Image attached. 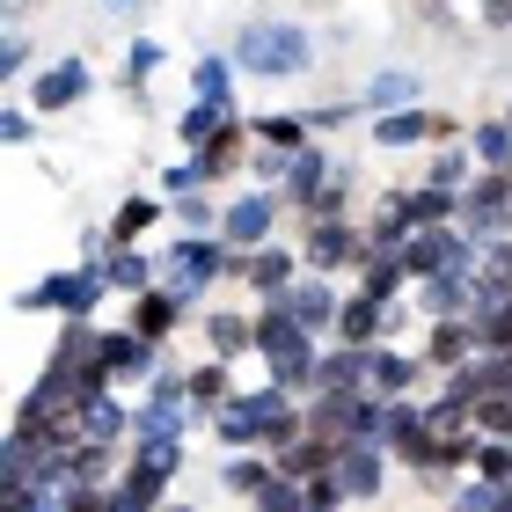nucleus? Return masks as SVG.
<instances>
[{"label": "nucleus", "mask_w": 512, "mask_h": 512, "mask_svg": "<svg viewBox=\"0 0 512 512\" xmlns=\"http://www.w3.org/2000/svg\"><path fill=\"white\" fill-rule=\"evenodd\" d=\"M315 330L308 322H293L278 300H264V315H256V359L271 366L278 388H315Z\"/></svg>", "instance_id": "1"}, {"label": "nucleus", "mask_w": 512, "mask_h": 512, "mask_svg": "<svg viewBox=\"0 0 512 512\" xmlns=\"http://www.w3.org/2000/svg\"><path fill=\"white\" fill-rule=\"evenodd\" d=\"M315 44L308 30H293V22H249L235 37V66L242 74H264V81H286V74H308Z\"/></svg>", "instance_id": "2"}, {"label": "nucleus", "mask_w": 512, "mask_h": 512, "mask_svg": "<svg viewBox=\"0 0 512 512\" xmlns=\"http://www.w3.org/2000/svg\"><path fill=\"white\" fill-rule=\"evenodd\" d=\"M103 293H110V271L103 264H81V271H52V278H37V286H22L15 308L22 315H66V322H81V315H96Z\"/></svg>", "instance_id": "3"}, {"label": "nucleus", "mask_w": 512, "mask_h": 512, "mask_svg": "<svg viewBox=\"0 0 512 512\" xmlns=\"http://www.w3.org/2000/svg\"><path fill=\"white\" fill-rule=\"evenodd\" d=\"M213 278H235V249H227L220 235H183V242H169V256H161V286H169L176 300H198Z\"/></svg>", "instance_id": "4"}, {"label": "nucleus", "mask_w": 512, "mask_h": 512, "mask_svg": "<svg viewBox=\"0 0 512 512\" xmlns=\"http://www.w3.org/2000/svg\"><path fill=\"white\" fill-rule=\"evenodd\" d=\"M505 227H512V176L491 169L483 183L461 191V235L469 242H505Z\"/></svg>", "instance_id": "5"}, {"label": "nucleus", "mask_w": 512, "mask_h": 512, "mask_svg": "<svg viewBox=\"0 0 512 512\" xmlns=\"http://www.w3.org/2000/svg\"><path fill=\"white\" fill-rule=\"evenodd\" d=\"M308 425L322 432V439H366L374 432V395L366 388H315V403H308Z\"/></svg>", "instance_id": "6"}, {"label": "nucleus", "mask_w": 512, "mask_h": 512, "mask_svg": "<svg viewBox=\"0 0 512 512\" xmlns=\"http://www.w3.org/2000/svg\"><path fill=\"white\" fill-rule=\"evenodd\" d=\"M191 381L183 374H154V395L139 403V417H132V432L139 439H183V425H191Z\"/></svg>", "instance_id": "7"}, {"label": "nucleus", "mask_w": 512, "mask_h": 512, "mask_svg": "<svg viewBox=\"0 0 512 512\" xmlns=\"http://www.w3.org/2000/svg\"><path fill=\"white\" fill-rule=\"evenodd\" d=\"M330 476H337V491L366 505V498H381V483H388V447L381 439H344L337 461H330Z\"/></svg>", "instance_id": "8"}, {"label": "nucleus", "mask_w": 512, "mask_h": 512, "mask_svg": "<svg viewBox=\"0 0 512 512\" xmlns=\"http://www.w3.org/2000/svg\"><path fill=\"white\" fill-rule=\"evenodd\" d=\"M271 227H278V198L256 183V191H242L235 205L220 213V242L235 249V256H249V249H264L271 242Z\"/></svg>", "instance_id": "9"}, {"label": "nucleus", "mask_w": 512, "mask_h": 512, "mask_svg": "<svg viewBox=\"0 0 512 512\" xmlns=\"http://www.w3.org/2000/svg\"><path fill=\"white\" fill-rule=\"evenodd\" d=\"M300 256H308V271H337V264H366V235L352 220H308V242H300Z\"/></svg>", "instance_id": "10"}, {"label": "nucleus", "mask_w": 512, "mask_h": 512, "mask_svg": "<svg viewBox=\"0 0 512 512\" xmlns=\"http://www.w3.org/2000/svg\"><path fill=\"white\" fill-rule=\"evenodd\" d=\"M425 139H454V118H432V110H381L374 118V147L395 154V147H425Z\"/></svg>", "instance_id": "11"}, {"label": "nucleus", "mask_w": 512, "mask_h": 512, "mask_svg": "<svg viewBox=\"0 0 512 512\" xmlns=\"http://www.w3.org/2000/svg\"><path fill=\"white\" fill-rule=\"evenodd\" d=\"M300 264H308V256H293V249H249V256H235V278L242 286H256L264 300H286V286L300 278Z\"/></svg>", "instance_id": "12"}, {"label": "nucleus", "mask_w": 512, "mask_h": 512, "mask_svg": "<svg viewBox=\"0 0 512 512\" xmlns=\"http://www.w3.org/2000/svg\"><path fill=\"white\" fill-rule=\"evenodd\" d=\"M88 96V66L81 59H59V66H44V74L30 81V103L44 110V118H59V110H74Z\"/></svg>", "instance_id": "13"}, {"label": "nucleus", "mask_w": 512, "mask_h": 512, "mask_svg": "<svg viewBox=\"0 0 512 512\" xmlns=\"http://www.w3.org/2000/svg\"><path fill=\"white\" fill-rule=\"evenodd\" d=\"M278 308H286L293 322H308V330H337V308H344V300H337L330 278H293Z\"/></svg>", "instance_id": "14"}, {"label": "nucleus", "mask_w": 512, "mask_h": 512, "mask_svg": "<svg viewBox=\"0 0 512 512\" xmlns=\"http://www.w3.org/2000/svg\"><path fill=\"white\" fill-rule=\"evenodd\" d=\"M330 183H337V176H330V154H322L315 139H308V147L293 154V169H286V191H278V198H286V205H300V213H308V205H315L322 191H330Z\"/></svg>", "instance_id": "15"}, {"label": "nucleus", "mask_w": 512, "mask_h": 512, "mask_svg": "<svg viewBox=\"0 0 512 512\" xmlns=\"http://www.w3.org/2000/svg\"><path fill=\"white\" fill-rule=\"evenodd\" d=\"M381 330H395L388 300H374V293H352V300L337 308V344H381Z\"/></svg>", "instance_id": "16"}, {"label": "nucleus", "mask_w": 512, "mask_h": 512, "mask_svg": "<svg viewBox=\"0 0 512 512\" xmlns=\"http://www.w3.org/2000/svg\"><path fill=\"white\" fill-rule=\"evenodd\" d=\"M417 374H425V359H410V352H388V344H374V359H366V395H410Z\"/></svg>", "instance_id": "17"}, {"label": "nucleus", "mask_w": 512, "mask_h": 512, "mask_svg": "<svg viewBox=\"0 0 512 512\" xmlns=\"http://www.w3.org/2000/svg\"><path fill=\"white\" fill-rule=\"evenodd\" d=\"M74 425H81V439H96V447H118V439L132 432V417L118 410V395H110V388H96V395H81Z\"/></svg>", "instance_id": "18"}, {"label": "nucleus", "mask_w": 512, "mask_h": 512, "mask_svg": "<svg viewBox=\"0 0 512 512\" xmlns=\"http://www.w3.org/2000/svg\"><path fill=\"white\" fill-rule=\"evenodd\" d=\"M476 359V322L454 315V322H432V344H425V366H439V374H454V366Z\"/></svg>", "instance_id": "19"}, {"label": "nucleus", "mask_w": 512, "mask_h": 512, "mask_svg": "<svg viewBox=\"0 0 512 512\" xmlns=\"http://www.w3.org/2000/svg\"><path fill=\"white\" fill-rule=\"evenodd\" d=\"M388 205H395L410 227H447V220L461 213V191H439V183H425V191H395Z\"/></svg>", "instance_id": "20"}, {"label": "nucleus", "mask_w": 512, "mask_h": 512, "mask_svg": "<svg viewBox=\"0 0 512 512\" xmlns=\"http://www.w3.org/2000/svg\"><path fill=\"white\" fill-rule=\"evenodd\" d=\"M205 344H213V359L235 366L242 352H256V322L235 315V308H213V315H205Z\"/></svg>", "instance_id": "21"}, {"label": "nucleus", "mask_w": 512, "mask_h": 512, "mask_svg": "<svg viewBox=\"0 0 512 512\" xmlns=\"http://www.w3.org/2000/svg\"><path fill=\"white\" fill-rule=\"evenodd\" d=\"M242 139H249V125H242V118H227L213 139H205V147H198V161H191V169H198V183H220L227 169H235V161H242Z\"/></svg>", "instance_id": "22"}, {"label": "nucleus", "mask_w": 512, "mask_h": 512, "mask_svg": "<svg viewBox=\"0 0 512 512\" xmlns=\"http://www.w3.org/2000/svg\"><path fill=\"white\" fill-rule=\"evenodd\" d=\"M132 300H139V308H132V330H139V337H154V344H169L176 315H183V300H176L169 286H161V293L147 286V293H132Z\"/></svg>", "instance_id": "23"}, {"label": "nucleus", "mask_w": 512, "mask_h": 512, "mask_svg": "<svg viewBox=\"0 0 512 512\" xmlns=\"http://www.w3.org/2000/svg\"><path fill=\"white\" fill-rule=\"evenodd\" d=\"M103 366H110V374H154V337L103 330Z\"/></svg>", "instance_id": "24"}, {"label": "nucleus", "mask_w": 512, "mask_h": 512, "mask_svg": "<svg viewBox=\"0 0 512 512\" xmlns=\"http://www.w3.org/2000/svg\"><path fill=\"white\" fill-rule=\"evenodd\" d=\"M366 359L374 344H337L330 359H315V388H366Z\"/></svg>", "instance_id": "25"}, {"label": "nucleus", "mask_w": 512, "mask_h": 512, "mask_svg": "<svg viewBox=\"0 0 512 512\" xmlns=\"http://www.w3.org/2000/svg\"><path fill=\"white\" fill-rule=\"evenodd\" d=\"M271 476H278V461H271L264 447H256V454H235V461L220 469V491H227V498H256Z\"/></svg>", "instance_id": "26"}, {"label": "nucleus", "mask_w": 512, "mask_h": 512, "mask_svg": "<svg viewBox=\"0 0 512 512\" xmlns=\"http://www.w3.org/2000/svg\"><path fill=\"white\" fill-rule=\"evenodd\" d=\"M103 271H110V286H118V293H147L161 264H147V256H139L132 242H118V249H110V256H103Z\"/></svg>", "instance_id": "27"}, {"label": "nucleus", "mask_w": 512, "mask_h": 512, "mask_svg": "<svg viewBox=\"0 0 512 512\" xmlns=\"http://www.w3.org/2000/svg\"><path fill=\"white\" fill-rule=\"evenodd\" d=\"M359 103L374 110V118H381V110H410V103H417V74H403V66H395V74H374Z\"/></svg>", "instance_id": "28"}, {"label": "nucleus", "mask_w": 512, "mask_h": 512, "mask_svg": "<svg viewBox=\"0 0 512 512\" xmlns=\"http://www.w3.org/2000/svg\"><path fill=\"white\" fill-rule=\"evenodd\" d=\"M183 381H191V410H198V417H213V410L227 403V395H235V381H227V359L198 366V374H183Z\"/></svg>", "instance_id": "29"}, {"label": "nucleus", "mask_w": 512, "mask_h": 512, "mask_svg": "<svg viewBox=\"0 0 512 512\" xmlns=\"http://www.w3.org/2000/svg\"><path fill=\"white\" fill-rule=\"evenodd\" d=\"M359 271H366V278H359V293H374V300H403V286H410L403 256H366Z\"/></svg>", "instance_id": "30"}, {"label": "nucleus", "mask_w": 512, "mask_h": 512, "mask_svg": "<svg viewBox=\"0 0 512 512\" xmlns=\"http://www.w3.org/2000/svg\"><path fill=\"white\" fill-rule=\"evenodd\" d=\"M469 154L483 161V169H512V125H505V118L476 125V132H469Z\"/></svg>", "instance_id": "31"}, {"label": "nucleus", "mask_w": 512, "mask_h": 512, "mask_svg": "<svg viewBox=\"0 0 512 512\" xmlns=\"http://www.w3.org/2000/svg\"><path fill=\"white\" fill-rule=\"evenodd\" d=\"M256 512H315V498H308V483H293V476H271L264 491L249 498Z\"/></svg>", "instance_id": "32"}, {"label": "nucleus", "mask_w": 512, "mask_h": 512, "mask_svg": "<svg viewBox=\"0 0 512 512\" xmlns=\"http://www.w3.org/2000/svg\"><path fill=\"white\" fill-rule=\"evenodd\" d=\"M227 118H235V103H205V96H198L191 110H183V125H176V132L191 139V147H205V139H213V132H220Z\"/></svg>", "instance_id": "33"}, {"label": "nucleus", "mask_w": 512, "mask_h": 512, "mask_svg": "<svg viewBox=\"0 0 512 512\" xmlns=\"http://www.w3.org/2000/svg\"><path fill=\"white\" fill-rule=\"evenodd\" d=\"M154 220H161V205H154V198H125V205H118V220H110V242H139Z\"/></svg>", "instance_id": "34"}, {"label": "nucleus", "mask_w": 512, "mask_h": 512, "mask_svg": "<svg viewBox=\"0 0 512 512\" xmlns=\"http://www.w3.org/2000/svg\"><path fill=\"white\" fill-rule=\"evenodd\" d=\"M476 476L512 483V439H505V432H483V439H476Z\"/></svg>", "instance_id": "35"}, {"label": "nucleus", "mask_w": 512, "mask_h": 512, "mask_svg": "<svg viewBox=\"0 0 512 512\" xmlns=\"http://www.w3.org/2000/svg\"><path fill=\"white\" fill-rule=\"evenodd\" d=\"M198 96L205 103H235V59H198Z\"/></svg>", "instance_id": "36"}, {"label": "nucleus", "mask_w": 512, "mask_h": 512, "mask_svg": "<svg viewBox=\"0 0 512 512\" xmlns=\"http://www.w3.org/2000/svg\"><path fill=\"white\" fill-rule=\"evenodd\" d=\"M249 132L264 139V147H286V154H300V147H308V118H256Z\"/></svg>", "instance_id": "37"}, {"label": "nucleus", "mask_w": 512, "mask_h": 512, "mask_svg": "<svg viewBox=\"0 0 512 512\" xmlns=\"http://www.w3.org/2000/svg\"><path fill=\"white\" fill-rule=\"evenodd\" d=\"M220 213H227V205H213V198H198V191H183V198H176V220L191 227V235H213V227H220Z\"/></svg>", "instance_id": "38"}, {"label": "nucleus", "mask_w": 512, "mask_h": 512, "mask_svg": "<svg viewBox=\"0 0 512 512\" xmlns=\"http://www.w3.org/2000/svg\"><path fill=\"white\" fill-rule=\"evenodd\" d=\"M469 161H476V154H439L425 183H439V191H469V176H476V169H469Z\"/></svg>", "instance_id": "39"}, {"label": "nucleus", "mask_w": 512, "mask_h": 512, "mask_svg": "<svg viewBox=\"0 0 512 512\" xmlns=\"http://www.w3.org/2000/svg\"><path fill=\"white\" fill-rule=\"evenodd\" d=\"M286 169H293L286 147H264V154H256V183H264V191H286Z\"/></svg>", "instance_id": "40"}, {"label": "nucleus", "mask_w": 512, "mask_h": 512, "mask_svg": "<svg viewBox=\"0 0 512 512\" xmlns=\"http://www.w3.org/2000/svg\"><path fill=\"white\" fill-rule=\"evenodd\" d=\"M161 498H147V491H132V483L118 476V483H110V491H103V512H154Z\"/></svg>", "instance_id": "41"}, {"label": "nucleus", "mask_w": 512, "mask_h": 512, "mask_svg": "<svg viewBox=\"0 0 512 512\" xmlns=\"http://www.w3.org/2000/svg\"><path fill=\"white\" fill-rule=\"evenodd\" d=\"M154 66H161V44H154V37H139V44H132V59H125V81L139 88V81L154 74Z\"/></svg>", "instance_id": "42"}, {"label": "nucleus", "mask_w": 512, "mask_h": 512, "mask_svg": "<svg viewBox=\"0 0 512 512\" xmlns=\"http://www.w3.org/2000/svg\"><path fill=\"white\" fill-rule=\"evenodd\" d=\"M0 66H8V74H22V66H30V37H0Z\"/></svg>", "instance_id": "43"}, {"label": "nucleus", "mask_w": 512, "mask_h": 512, "mask_svg": "<svg viewBox=\"0 0 512 512\" xmlns=\"http://www.w3.org/2000/svg\"><path fill=\"white\" fill-rule=\"evenodd\" d=\"M30 110H8V118H0V139H8V147H30Z\"/></svg>", "instance_id": "44"}, {"label": "nucleus", "mask_w": 512, "mask_h": 512, "mask_svg": "<svg viewBox=\"0 0 512 512\" xmlns=\"http://www.w3.org/2000/svg\"><path fill=\"white\" fill-rule=\"evenodd\" d=\"M483 22H491V30H505V22H512V0H483Z\"/></svg>", "instance_id": "45"}, {"label": "nucleus", "mask_w": 512, "mask_h": 512, "mask_svg": "<svg viewBox=\"0 0 512 512\" xmlns=\"http://www.w3.org/2000/svg\"><path fill=\"white\" fill-rule=\"evenodd\" d=\"M103 8H118V15H132V8H147V0H103Z\"/></svg>", "instance_id": "46"}, {"label": "nucleus", "mask_w": 512, "mask_h": 512, "mask_svg": "<svg viewBox=\"0 0 512 512\" xmlns=\"http://www.w3.org/2000/svg\"><path fill=\"white\" fill-rule=\"evenodd\" d=\"M498 512H512V483H505V498H498Z\"/></svg>", "instance_id": "47"}, {"label": "nucleus", "mask_w": 512, "mask_h": 512, "mask_svg": "<svg viewBox=\"0 0 512 512\" xmlns=\"http://www.w3.org/2000/svg\"><path fill=\"white\" fill-rule=\"evenodd\" d=\"M161 512H191V505H161Z\"/></svg>", "instance_id": "48"}, {"label": "nucleus", "mask_w": 512, "mask_h": 512, "mask_svg": "<svg viewBox=\"0 0 512 512\" xmlns=\"http://www.w3.org/2000/svg\"><path fill=\"white\" fill-rule=\"evenodd\" d=\"M505 125H512V110H505Z\"/></svg>", "instance_id": "49"}, {"label": "nucleus", "mask_w": 512, "mask_h": 512, "mask_svg": "<svg viewBox=\"0 0 512 512\" xmlns=\"http://www.w3.org/2000/svg\"><path fill=\"white\" fill-rule=\"evenodd\" d=\"M505 176H512V169H505Z\"/></svg>", "instance_id": "50"}]
</instances>
